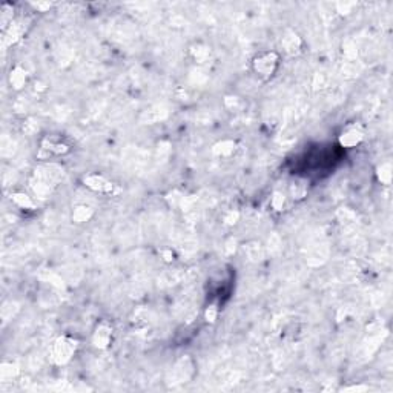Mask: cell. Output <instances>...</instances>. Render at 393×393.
<instances>
[{"label":"cell","instance_id":"15","mask_svg":"<svg viewBox=\"0 0 393 393\" xmlns=\"http://www.w3.org/2000/svg\"><path fill=\"white\" fill-rule=\"evenodd\" d=\"M215 318H217V309H215V306H211V307L206 310V320H208L209 323H214Z\"/></svg>","mask_w":393,"mask_h":393},{"label":"cell","instance_id":"14","mask_svg":"<svg viewBox=\"0 0 393 393\" xmlns=\"http://www.w3.org/2000/svg\"><path fill=\"white\" fill-rule=\"evenodd\" d=\"M12 367H15V366H12V363H11V364H3V366H2V376H3V378H11L12 375L17 373V369L11 370Z\"/></svg>","mask_w":393,"mask_h":393},{"label":"cell","instance_id":"4","mask_svg":"<svg viewBox=\"0 0 393 393\" xmlns=\"http://www.w3.org/2000/svg\"><path fill=\"white\" fill-rule=\"evenodd\" d=\"M366 134L364 129L358 126V124H349L347 128L342 129V132L338 137V141L342 148H356L358 145L363 143Z\"/></svg>","mask_w":393,"mask_h":393},{"label":"cell","instance_id":"5","mask_svg":"<svg viewBox=\"0 0 393 393\" xmlns=\"http://www.w3.org/2000/svg\"><path fill=\"white\" fill-rule=\"evenodd\" d=\"M111 339H112V327L109 326L108 323H100L97 324L96 330H94L92 334V344L96 349H100V350H105L109 347V344H111Z\"/></svg>","mask_w":393,"mask_h":393},{"label":"cell","instance_id":"8","mask_svg":"<svg viewBox=\"0 0 393 393\" xmlns=\"http://www.w3.org/2000/svg\"><path fill=\"white\" fill-rule=\"evenodd\" d=\"M92 215H94V209L91 206H86V204H78V206L74 208L71 218H72L74 223L80 225V223L89 222V220L92 218Z\"/></svg>","mask_w":393,"mask_h":393},{"label":"cell","instance_id":"9","mask_svg":"<svg viewBox=\"0 0 393 393\" xmlns=\"http://www.w3.org/2000/svg\"><path fill=\"white\" fill-rule=\"evenodd\" d=\"M11 200H12V203L15 204V206H19V208H22V209H29V211H33V209L36 208V204H34L33 198L28 197V195L23 194V192H14V194L11 195Z\"/></svg>","mask_w":393,"mask_h":393},{"label":"cell","instance_id":"12","mask_svg":"<svg viewBox=\"0 0 393 393\" xmlns=\"http://www.w3.org/2000/svg\"><path fill=\"white\" fill-rule=\"evenodd\" d=\"M289 34H290V43H284V45H286V51L290 53V54H293V53H296L298 50H300L301 40H300V37H298L295 33H292V31H290Z\"/></svg>","mask_w":393,"mask_h":393},{"label":"cell","instance_id":"13","mask_svg":"<svg viewBox=\"0 0 393 393\" xmlns=\"http://www.w3.org/2000/svg\"><path fill=\"white\" fill-rule=\"evenodd\" d=\"M284 201H286V197L282 195L281 192H275L274 197H272V206L275 211H281L282 206H284Z\"/></svg>","mask_w":393,"mask_h":393},{"label":"cell","instance_id":"17","mask_svg":"<svg viewBox=\"0 0 393 393\" xmlns=\"http://www.w3.org/2000/svg\"><path fill=\"white\" fill-rule=\"evenodd\" d=\"M366 387L364 386H359V387H347V389H342V390H364Z\"/></svg>","mask_w":393,"mask_h":393},{"label":"cell","instance_id":"6","mask_svg":"<svg viewBox=\"0 0 393 393\" xmlns=\"http://www.w3.org/2000/svg\"><path fill=\"white\" fill-rule=\"evenodd\" d=\"M42 151H46L50 154H56V155H61L69 152V146L66 143H63L60 138L56 137H45L42 140Z\"/></svg>","mask_w":393,"mask_h":393},{"label":"cell","instance_id":"7","mask_svg":"<svg viewBox=\"0 0 393 393\" xmlns=\"http://www.w3.org/2000/svg\"><path fill=\"white\" fill-rule=\"evenodd\" d=\"M26 80H28V72L20 66L17 65L14 69H11L9 72V83L14 89H22L25 85H26Z\"/></svg>","mask_w":393,"mask_h":393},{"label":"cell","instance_id":"2","mask_svg":"<svg viewBox=\"0 0 393 393\" xmlns=\"http://www.w3.org/2000/svg\"><path fill=\"white\" fill-rule=\"evenodd\" d=\"M278 63L280 56L275 51H261L252 58V69L258 77L267 80L275 74Z\"/></svg>","mask_w":393,"mask_h":393},{"label":"cell","instance_id":"10","mask_svg":"<svg viewBox=\"0 0 393 393\" xmlns=\"http://www.w3.org/2000/svg\"><path fill=\"white\" fill-rule=\"evenodd\" d=\"M212 151H214V154H217L220 157H229L235 152V141H232V140L218 141L217 145H214Z\"/></svg>","mask_w":393,"mask_h":393},{"label":"cell","instance_id":"3","mask_svg":"<svg viewBox=\"0 0 393 393\" xmlns=\"http://www.w3.org/2000/svg\"><path fill=\"white\" fill-rule=\"evenodd\" d=\"M83 184L88 189L99 192V194H105V195H109L115 191V184L100 174H86L83 177Z\"/></svg>","mask_w":393,"mask_h":393},{"label":"cell","instance_id":"1","mask_svg":"<svg viewBox=\"0 0 393 393\" xmlns=\"http://www.w3.org/2000/svg\"><path fill=\"white\" fill-rule=\"evenodd\" d=\"M78 347V341L69 335L58 337L50 349V361L56 366H65L72 359Z\"/></svg>","mask_w":393,"mask_h":393},{"label":"cell","instance_id":"11","mask_svg":"<svg viewBox=\"0 0 393 393\" xmlns=\"http://www.w3.org/2000/svg\"><path fill=\"white\" fill-rule=\"evenodd\" d=\"M376 177H378V181L381 184L389 186L392 181V163L384 162V163L378 165V168H376Z\"/></svg>","mask_w":393,"mask_h":393},{"label":"cell","instance_id":"16","mask_svg":"<svg viewBox=\"0 0 393 393\" xmlns=\"http://www.w3.org/2000/svg\"><path fill=\"white\" fill-rule=\"evenodd\" d=\"M34 8H37L39 11H45V9H48L51 6V3H31Z\"/></svg>","mask_w":393,"mask_h":393}]
</instances>
